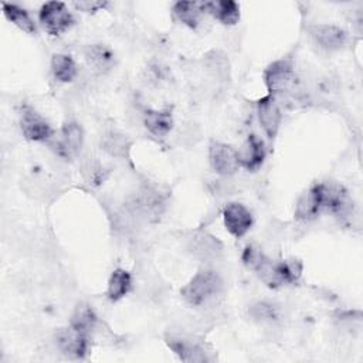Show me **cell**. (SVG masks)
Segmentation results:
<instances>
[{
  "label": "cell",
  "mask_w": 363,
  "mask_h": 363,
  "mask_svg": "<svg viewBox=\"0 0 363 363\" xmlns=\"http://www.w3.org/2000/svg\"><path fill=\"white\" fill-rule=\"evenodd\" d=\"M242 261L247 264V267L254 269L259 279L269 288H279L296 281L302 271L299 261L288 259L275 262L254 245H248L244 250Z\"/></svg>",
  "instance_id": "6da1fadb"
},
{
  "label": "cell",
  "mask_w": 363,
  "mask_h": 363,
  "mask_svg": "<svg viewBox=\"0 0 363 363\" xmlns=\"http://www.w3.org/2000/svg\"><path fill=\"white\" fill-rule=\"evenodd\" d=\"M166 194L155 186H143L125 204V210L135 221H156L166 210Z\"/></svg>",
  "instance_id": "7a4b0ae2"
},
{
  "label": "cell",
  "mask_w": 363,
  "mask_h": 363,
  "mask_svg": "<svg viewBox=\"0 0 363 363\" xmlns=\"http://www.w3.org/2000/svg\"><path fill=\"white\" fill-rule=\"evenodd\" d=\"M223 291L221 277L211 269L199 271L180 291L183 299L191 306H203L214 301Z\"/></svg>",
  "instance_id": "3957f363"
},
{
  "label": "cell",
  "mask_w": 363,
  "mask_h": 363,
  "mask_svg": "<svg viewBox=\"0 0 363 363\" xmlns=\"http://www.w3.org/2000/svg\"><path fill=\"white\" fill-rule=\"evenodd\" d=\"M319 204L326 210H330L340 218H347L353 213V203L347 196L345 187L336 182H322L312 187Z\"/></svg>",
  "instance_id": "277c9868"
},
{
  "label": "cell",
  "mask_w": 363,
  "mask_h": 363,
  "mask_svg": "<svg viewBox=\"0 0 363 363\" xmlns=\"http://www.w3.org/2000/svg\"><path fill=\"white\" fill-rule=\"evenodd\" d=\"M166 343L183 362L193 363L210 360V352H207L204 343L186 332H169L166 335Z\"/></svg>",
  "instance_id": "5b68a950"
},
{
  "label": "cell",
  "mask_w": 363,
  "mask_h": 363,
  "mask_svg": "<svg viewBox=\"0 0 363 363\" xmlns=\"http://www.w3.org/2000/svg\"><path fill=\"white\" fill-rule=\"evenodd\" d=\"M265 85L269 95H278L288 92L295 85V71L289 60H278L269 64L264 72Z\"/></svg>",
  "instance_id": "8992f818"
},
{
  "label": "cell",
  "mask_w": 363,
  "mask_h": 363,
  "mask_svg": "<svg viewBox=\"0 0 363 363\" xmlns=\"http://www.w3.org/2000/svg\"><path fill=\"white\" fill-rule=\"evenodd\" d=\"M38 17L43 27L52 35H58L67 31L74 23L71 13L68 11L67 6L61 1L45 3L40 10Z\"/></svg>",
  "instance_id": "52a82bcc"
},
{
  "label": "cell",
  "mask_w": 363,
  "mask_h": 363,
  "mask_svg": "<svg viewBox=\"0 0 363 363\" xmlns=\"http://www.w3.org/2000/svg\"><path fill=\"white\" fill-rule=\"evenodd\" d=\"M189 252L201 262H216L223 255V244L214 235L206 231H197L189 238Z\"/></svg>",
  "instance_id": "ba28073f"
},
{
  "label": "cell",
  "mask_w": 363,
  "mask_h": 363,
  "mask_svg": "<svg viewBox=\"0 0 363 363\" xmlns=\"http://www.w3.org/2000/svg\"><path fill=\"white\" fill-rule=\"evenodd\" d=\"M20 128L24 138L33 142H45L52 136L50 123L31 106H24L21 109Z\"/></svg>",
  "instance_id": "9c48e42d"
},
{
  "label": "cell",
  "mask_w": 363,
  "mask_h": 363,
  "mask_svg": "<svg viewBox=\"0 0 363 363\" xmlns=\"http://www.w3.org/2000/svg\"><path fill=\"white\" fill-rule=\"evenodd\" d=\"M55 345L64 356L69 359H84L88 349V336L72 326L62 328L55 333Z\"/></svg>",
  "instance_id": "30bf717a"
},
{
  "label": "cell",
  "mask_w": 363,
  "mask_h": 363,
  "mask_svg": "<svg viewBox=\"0 0 363 363\" xmlns=\"http://www.w3.org/2000/svg\"><path fill=\"white\" fill-rule=\"evenodd\" d=\"M208 159L213 170L220 176H231L238 169L237 152L225 143L221 142H210L208 146Z\"/></svg>",
  "instance_id": "8fae6325"
},
{
  "label": "cell",
  "mask_w": 363,
  "mask_h": 363,
  "mask_svg": "<svg viewBox=\"0 0 363 363\" xmlns=\"http://www.w3.org/2000/svg\"><path fill=\"white\" fill-rule=\"evenodd\" d=\"M312 40L326 51H336L343 48L347 41V34L333 24H312L308 27Z\"/></svg>",
  "instance_id": "7c38bea8"
},
{
  "label": "cell",
  "mask_w": 363,
  "mask_h": 363,
  "mask_svg": "<svg viewBox=\"0 0 363 363\" xmlns=\"http://www.w3.org/2000/svg\"><path fill=\"white\" fill-rule=\"evenodd\" d=\"M82 140L84 133L81 126L77 122L69 121L64 123L60 138L52 143V149L61 157H72L81 150Z\"/></svg>",
  "instance_id": "4fadbf2b"
},
{
  "label": "cell",
  "mask_w": 363,
  "mask_h": 363,
  "mask_svg": "<svg viewBox=\"0 0 363 363\" xmlns=\"http://www.w3.org/2000/svg\"><path fill=\"white\" fill-rule=\"evenodd\" d=\"M224 225L235 238H241L252 225L251 211L241 203H230L223 211Z\"/></svg>",
  "instance_id": "5bb4252c"
},
{
  "label": "cell",
  "mask_w": 363,
  "mask_h": 363,
  "mask_svg": "<svg viewBox=\"0 0 363 363\" xmlns=\"http://www.w3.org/2000/svg\"><path fill=\"white\" fill-rule=\"evenodd\" d=\"M257 113L258 121L267 133L268 138H275L279 125H281V109L278 106V102L275 101L274 95H267L261 98L257 104Z\"/></svg>",
  "instance_id": "9a60e30c"
},
{
  "label": "cell",
  "mask_w": 363,
  "mask_h": 363,
  "mask_svg": "<svg viewBox=\"0 0 363 363\" xmlns=\"http://www.w3.org/2000/svg\"><path fill=\"white\" fill-rule=\"evenodd\" d=\"M237 159L240 166L248 170H257L265 159L262 142L255 135H250L237 150Z\"/></svg>",
  "instance_id": "2e32d148"
},
{
  "label": "cell",
  "mask_w": 363,
  "mask_h": 363,
  "mask_svg": "<svg viewBox=\"0 0 363 363\" xmlns=\"http://www.w3.org/2000/svg\"><path fill=\"white\" fill-rule=\"evenodd\" d=\"M84 55L89 67L99 74H105L111 71L116 62L113 51L105 44L86 45L84 50Z\"/></svg>",
  "instance_id": "e0dca14e"
},
{
  "label": "cell",
  "mask_w": 363,
  "mask_h": 363,
  "mask_svg": "<svg viewBox=\"0 0 363 363\" xmlns=\"http://www.w3.org/2000/svg\"><path fill=\"white\" fill-rule=\"evenodd\" d=\"M204 11L211 14L223 24L233 26L240 20V6L233 0L204 1Z\"/></svg>",
  "instance_id": "ac0fdd59"
},
{
  "label": "cell",
  "mask_w": 363,
  "mask_h": 363,
  "mask_svg": "<svg viewBox=\"0 0 363 363\" xmlns=\"http://www.w3.org/2000/svg\"><path fill=\"white\" fill-rule=\"evenodd\" d=\"M143 125L153 136L164 138L173 125L172 113L169 111L146 109L143 112Z\"/></svg>",
  "instance_id": "d6986e66"
},
{
  "label": "cell",
  "mask_w": 363,
  "mask_h": 363,
  "mask_svg": "<svg viewBox=\"0 0 363 363\" xmlns=\"http://www.w3.org/2000/svg\"><path fill=\"white\" fill-rule=\"evenodd\" d=\"M173 13L179 21L190 28H197L201 21L204 11V4L197 1H177L173 6Z\"/></svg>",
  "instance_id": "ffe728a7"
},
{
  "label": "cell",
  "mask_w": 363,
  "mask_h": 363,
  "mask_svg": "<svg viewBox=\"0 0 363 363\" xmlns=\"http://www.w3.org/2000/svg\"><path fill=\"white\" fill-rule=\"evenodd\" d=\"M130 139L118 132V130H111L108 133L104 135L102 140H101V147L112 157H119V159H125L129 155L130 150Z\"/></svg>",
  "instance_id": "44dd1931"
},
{
  "label": "cell",
  "mask_w": 363,
  "mask_h": 363,
  "mask_svg": "<svg viewBox=\"0 0 363 363\" xmlns=\"http://www.w3.org/2000/svg\"><path fill=\"white\" fill-rule=\"evenodd\" d=\"M322 211V207L319 204V200L312 190V187L302 193L301 197L296 201L295 206V217L301 221H311L318 217V214Z\"/></svg>",
  "instance_id": "7402d4cb"
},
{
  "label": "cell",
  "mask_w": 363,
  "mask_h": 363,
  "mask_svg": "<svg viewBox=\"0 0 363 363\" xmlns=\"http://www.w3.org/2000/svg\"><path fill=\"white\" fill-rule=\"evenodd\" d=\"M130 286H132L130 274L122 268H116L109 277L106 295L111 301H119L130 291Z\"/></svg>",
  "instance_id": "603a6c76"
},
{
  "label": "cell",
  "mask_w": 363,
  "mask_h": 363,
  "mask_svg": "<svg viewBox=\"0 0 363 363\" xmlns=\"http://www.w3.org/2000/svg\"><path fill=\"white\" fill-rule=\"evenodd\" d=\"M204 67L218 81L230 78V61L227 55L218 50H213L204 55Z\"/></svg>",
  "instance_id": "cb8c5ba5"
},
{
  "label": "cell",
  "mask_w": 363,
  "mask_h": 363,
  "mask_svg": "<svg viewBox=\"0 0 363 363\" xmlns=\"http://www.w3.org/2000/svg\"><path fill=\"white\" fill-rule=\"evenodd\" d=\"M3 13L9 21H11L14 26H17L20 30L28 33V34H35V24L31 16L28 14L27 10L17 4L11 3H3Z\"/></svg>",
  "instance_id": "d4e9b609"
},
{
  "label": "cell",
  "mask_w": 363,
  "mask_h": 363,
  "mask_svg": "<svg viewBox=\"0 0 363 363\" xmlns=\"http://www.w3.org/2000/svg\"><path fill=\"white\" fill-rule=\"evenodd\" d=\"M51 72L60 82H71L77 75L75 61L67 54H55L51 60Z\"/></svg>",
  "instance_id": "484cf974"
},
{
  "label": "cell",
  "mask_w": 363,
  "mask_h": 363,
  "mask_svg": "<svg viewBox=\"0 0 363 363\" xmlns=\"http://www.w3.org/2000/svg\"><path fill=\"white\" fill-rule=\"evenodd\" d=\"M96 322H98L96 315L94 313L91 306H88V305H78L77 309L72 313L71 325L69 326H72L78 332H81V333L88 336L96 328Z\"/></svg>",
  "instance_id": "4316f807"
},
{
  "label": "cell",
  "mask_w": 363,
  "mask_h": 363,
  "mask_svg": "<svg viewBox=\"0 0 363 363\" xmlns=\"http://www.w3.org/2000/svg\"><path fill=\"white\" fill-rule=\"evenodd\" d=\"M81 173L84 179L91 184H99L104 182L106 172L102 163L94 156H85L81 162Z\"/></svg>",
  "instance_id": "83f0119b"
},
{
  "label": "cell",
  "mask_w": 363,
  "mask_h": 363,
  "mask_svg": "<svg viewBox=\"0 0 363 363\" xmlns=\"http://www.w3.org/2000/svg\"><path fill=\"white\" fill-rule=\"evenodd\" d=\"M250 316L261 323H272L279 318V309L271 302H257L248 309Z\"/></svg>",
  "instance_id": "f1b7e54d"
},
{
  "label": "cell",
  "mask_w": 363,
  "mask_h": 363,
  "mask_svg": "<svg viewBox=\"0 0 363 363\" xmlns=\"http://www.w3.org/2000/svg\"><path fill=\"white\" fill-rule=\"evenodd\" d=\"M211 186H213V193L214 194L227 196V194H231V191H233L231 183H227L225 180H214L211 183Z\"/></svg>",
  "instance_id": "f546056e"
},
{
  "label": "cell",
  "mask_w": 363,
  "mask_h": 363,
  "mask_svg": "<svg viewBox=\"0 0 363 363\" xmlns=\"http://www.w3.org/2000/svg\"><path fill=\"white\" fill-rule=\"evenodd\" d=\"M74 6L79 10L84 11H95L99 7H104V3L99 1H79V3H74Z\"/></svg>",
  "instance_id": "4dcf8cb0"
}]
</instances>
